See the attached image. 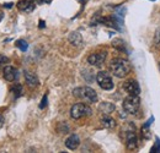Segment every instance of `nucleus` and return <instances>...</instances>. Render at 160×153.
Here are the masks:
<instances>
[{
	"label": "nucleus",
	"mask_w": 160,
	"mask_h": 153,
	"mask_svg": "<svg viewBox=\"0 0 160 153\" xmlns=\"http://www.w3.org/2000/svg\"><path fill=\"white\" fill-rule=\"evenodd\" d=\"M110 70L112 71V74L118 78H123L131 72V64L122 58H116L111 61L110 64Z\"/></svg>",
	"instance_id": "obj_1"
},
{
	"label": "nucleus",
	"mask_w": 160,
	"mask_h": 153,
	"mask_svg": "<svg viewBox=\"0 0 160 153\" xmlns=\"http://www.w3.org/2000/svg\"><path fill=\"white\" fill-rule=\"evenodd\" d=\"M73 95L77 98H80V99H82V100H85L88 103L98 102V93L91 87H79V88H75L73 91Z\"/></svg>",
	"instance_id": "obj_2"
},
{
	"label": "nucleus",
	"mask_w": 160,
	"mask_h": 153,
	"mask_svg": "<svg viewBox=\"0 0 160 153\" xmlns=\"http://www.w3.org/2000/svg\"><path fill=\"white\" fill-rule=\"evenodd\" d=\"M91 114H92L91 108L85 103H77L70 108V116L75 120L84 118V116H89Z\"/></svg>",
	"instance_id": "obj_3"
},
{
	"label": "nucleus",
	"mask_w": 160,
	"mask_h": 153,
	"mask_svg": "<svg viewBox=\"0 0 160 153\" xmlns=\"http://www.w3.org/2000/svg\"><path fill=\"white\" fill-rule=\"evenodd\" d=\"M140 99L138 96H129L123 100V109L128 113V114H136L139 109Z\"/></svg>",
	"instance_id": "obj_4"
},
{
	"label": "nucleus",
	"mask_w": 160,
	"mask_h": 153,
	"mask_svg": "<svg viewBox=\"0 0 160 153\" xmlns=\"http://www.w3.org/2000/svg\"><path fill=\"white\" fill-rule=\"evenodd\" d=\"M96 82L99 83V86H100L101 88L105 90V91H111L113 88V81H112L111 76L106 71L98 72V75H96Z\"/></svg>",
	"instance_id": "obj_5"
},
{
	"label": "nucleus",
	"mask_w": 160,
	"mask_h": 153,
	"mask_svg": "<svg viewBox=\"0 0 160 153\" xmlns=\"http://www.w3.org/2000/svg\"><path fill=\"white\" fill-rule=\"evenodd\" d=\"M107 58V53L106 52H100V53H94V54H90L88 58V63L92 66H96V67H100L101 65L105 63Z\"/></svg>",
	"instance_id": "obj_6"
},
{
	"label": "nucleus",
	"mask_w": 160,
	"mask_h": 153,
	"mask_svg": "<svg viewBox=\"0 0 160 153\" xmlns=\"http://www.w3.org/2000/svg\"><path fill=\"white\" fill-rule=\"evenodd\" d=\"M123 88L131 96H139L140 93L139 83L136 80H128V81H126L124 85H123Z\"/></svg>",
	"instance_id": "obj_7"
},
{
	"label": "nucleus",
	"mask_w": 160,
	"mask_h": 153,
	"mask_svg": "<svg viewBox=\"0 0 160 153\" xmlns=\"http://www.w3.org/2000/svg\"><path fill=\"white\" fill-rule=\"evenodd\" d=\"M36 7L33 0H20L18 2V9L22 12H31Z\"/></svg>",
	"instance_id": "obj_8"
},
{
	"label": "nucleus",
	"mask_w": 160,
	"mask_h": 153,
	"mask_svg": "<svg viewBox=\"0 0 160 153\" xmlns=\"http://www.w3.org/2000/svg\"><path fill=\"white\" fill-rule=\"evenodd\" d=\"M137 142H138V140H137L136 132L133 130L126 132V145H127L128 150H136L137 148Z\"/></svg>",
	"instance_id": "obj_9"
},
{
	"label": "nucleus",
	"mask_w": 160,
	"mask_h": 153,
	"mask_svg": "<svg viewBox=\"0 0 160 153\" xmlns=\"http://www.w3.org/2000/svg\"><path fill=\"white\" fill-rule=\"evenodd\" d=\"M79 145H80V138L79 136L75 134H72L65 140V147L69 148V150H72V151L77 150L79 147Z\"/></svg>",
	"instance_id": "obj_10"
},
{
	"label": "nucleus",
	"mask_w": 160,
	"mask_h": 153,
	"mask_svg": "<svg viewBox=\"0 0 160 153\" xmlns=\"http://www.w3.org/2000/svg\"><path fill=\"white\" fill-rule=\"evenodd\" d=\"M18 70L12 66H5L4 67V78L9 82H12L18 78Z\"/></svg>",
	"instance_id": "obj_11"
},
{
	"label": "nucleus",
	"mask_w": 160,
	"mask_h": 153,
	"mask_svg": "<svg viewBox=\"0 0 160 153\" xmlns=\"http://www.w3.org/2000/svg\"><path fill=\"white\" fill-rule=\"evenodd\" d=\"M25 80H26L27 86H28V87H31V88L37 87V86H38V83H40L38 77L36 76L35 74H32V72H28V71H26V72H25Z\"/></svg>",
	"instance_id": "obj_12"
},
{
	"label": "nucleus",
	"mask_w": 160,
	"mask_h": 153,
	"mask_svg": "<svg viewBox=\"0 0 160 153\" xmlns=\"http://www.w3.org/2000/svg\"><path fill=\"white\" fill-rule=\"evenodd\" d=\"M68 39L74 47H81V44H82V37L79 32H72L69 35Z\"/></svg>",
	"instance_id": "obj_13"
},
{
	"label": "nucleus",
	"mask_w": 160,
	"mask_h": 153,
	"mask_svg": "<svg viewBox=\"0 0 160 153\" xmlns=\"http://www.w3.org/2000/svg\"><path fill=\"white\" fill-rule=\"evenodd\" d=\"M115 109H116L115 104L108 103V102H103V103H101L100 105H99V110H100L102 114H107V115L111 114Z\"/></svg>",
	"instance_id": "obj_14"
},
{
	"label": "nucleus",
	"mask_w": 160,
	"mask_h": 153,
	"mask_svg": "<svg viewBox=\"0 0 160 153\" xmlns=\"http://www.w3.org/2000/svg\"><path fill=\"white\" fill-rule=\"evenodd\" d=\"M101 124H102L103 128H107V129H112V128L116 126V121L107 114H105V116L101 118Z\"/></svg>",
	"instance_id": "obj_15"
},
{
	"label": "nucleus",
	"mask_w": 160,
	"mask_h": 153,
	"mask_svg": "<svg viewBox=\"0 0 160 153\" xmlns=\"http://www.w3.org/2000/svg\"><path fill=\"white\" fill-rule=\"evenodd\" d=\"M112 47L116 48L120 52H126V43L122 39H113L112 40Z\"/></svg>",
	"instance_id": "obj_16"
},
{
	"label": "nucleus",
	"mask_w": 160,
	"mask_h": 153,
	"mask_svg": "<svg viewBox=\"0 0 160 153\" xmlns=\"http://www.w3.org/2000/svg\"><path fill=\"white\" fill-rule=\"evenodd\" d=\"M15 45L20 49L21 52H26V50L28 49V43H27L26 40H23V39H19V40H16Z\"/></svg>",
	"instance_id": "obj_17"
},
{
	"label": "nucleus",
	"mask_w": 160,
	"mask_h": 153,
	"mask_svg": "<svg viewBox=\"0 0 160 153\" xmlns=\"http://www.w3.org/2000/svg\"><path fill=\"white\" fill-rule=\"evenodd\" d=\"M11 92L14 93L15 98H19V97L22 95V86H21L20 83H16V85H14V87L11 88Z\"/></svg>",
	"instance_id": "obj_18"
},
{
	"label": "nucleus",
	"mask_w": 160,
	"mask_h": 153,
	"mask_svg": "<svg viewBox=\"0 0 160 153\" xmlns=\"http://www.w3.org/2000/svg\"><path fill=\"white\" fill-rule=\"evenodd\" d=\"M47 102H48V96H47V95H44V97H43V98H42V100H41V104H40L41 109H43V108H46V107H47Z\"/></svg>",
	"instance_id": "obj_19"
},
{
	"label": "nucleus",
	"mask_w": 160,
	"mask_h": 153,
	"mask_svg": "<svg viewBox=\"0 0 160 153\" xmlns=\"http://www.w3.org/2000/svg\"><path fill=\"white\" fill-rule=\"evenodd\" d=\"M9 58L5 57L4 54H0V65H6V64H9Z\"/></svg>",
	"instance_id": "obj_20"
},
{
	"label": "nucleus",
	"mask_w": 160,
	"mask_h": 153,
	"mask_svg": "<svg viewBox=\"0 0 160 153\" xmlns=\"http://www.w3.org/2000/svg\"><path fill=\"white\" fill-rule=\"evenodd\" d=\"M160 151V140L157 137V146L154 147L153 146V148H152V152H159Z\"/></svg>",
	"instance_id": "obj_21"
},
{
	"label": "nucleus",
	"mask_w": 160,
	"mask_h": 153,
	"mask_svg": "<svg viewBox=\"0 0 160 153\" xmlns=\"http://www.w3.org/2000/svg\"><path fill=\"white\" fill-rule=\"evenodd\" d=\"M155 44L160 45V30L157 31V35H155Z\"/></svg>",
	"instance_id": "obj_22"
},
{
	"label": "nucleus",
	"mask_w": 160,
	"mask_h": 153,
	"mask_svg": "<svg viewBox=\"0 0 160 153\" xmlns=\"http://www.w3.org/2000/svg\"><path fill=\"white\" fill-rule=\"evenodd\" d=\"M4 121H5V119H4V116L0 114V129L4 126Z\"/></svg>",
	"instance_id": "obj_23"
},
{
	"label": "nucleus",
	"mask_w": 160,
	"mask_h": 153,
	"mask_svg": "<svg viewBox=\"0 0 160 153\" xmlns=\"http://www.w3.org/2000/svg\"><path fill=\"white\" fill-rule=\"evenodd\" d=\"M4 6H5V7H8V9H10V7L12 6V4H11V2H8V4H4Z\"/></svg>",
	"instance_id": "obj_24"
},
{
	"label": "nucleus",
	"mask_w": 160,
	"mask_h": 153,
	"mask_svg": "<svg viewBox=\"0 0 160 153\" xmlns=\"http://www.w3.org/2000/svg\"><path fill=\"white\" fill-rule=\"evenodd\" d=\"M40 27L42 28V27H44V22L43 21H40Z\"/></svg>",
	"instance_id": "obj_25"
},
{
	"label": "nucleus",
	"mask_w": 160,
	"mask_h": 153,
	"mask_svg": "<svg viewBox=\"0 0 160 153\" xmlns=\"http://www.w3.org/2000/svg\"><path fill=\"white\" fill-rule=\"evenodd\" d=\"M2 17H4V14H2V12H1V11H0V21H1V20H2Z\"/></svg>",
	"instance_id": "obj_26"
},
{
	"label": "nucleus",
	"mask_w": 160,
	"mask_h": 153,
	"mask_svg": "<svg viewBox=\"0 0 160 153\" xmlns=\"http://www.w3.org/2000/svg\"><path fill=\"white\" fill-rule=\"evenodd\" d=\"M152 1H154V0H152Z\"/></svg>",
	"instance_id": "obj_27"
},
{
	"label": "nucleus",
	"mask_w": 160,
	"mask_h": 153,
	"mask_svg": "<svg viewBox=\"0 0 160 153\" xmlns=\"http://www.w3.org/2000/svg\"><path fill=\"white\" fill-rule=\"evenodd\" d=\"M159 66H160V65H159Z\"/></svg>",
	"instance_id": "obj_28"
}]
</instances>
